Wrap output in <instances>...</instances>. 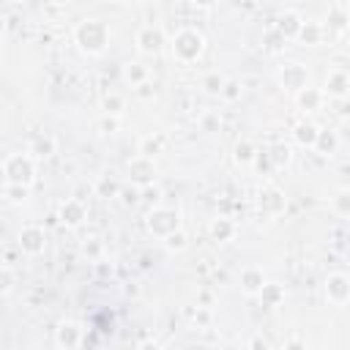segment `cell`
<instances>
[{"label": "cell", "mask_w": 350, "mask_h": 350, "mask_svg": "<svg viewBox=\"0 0 350 350\" xmlns=\"http://www.w3.org/2000/svg\"><path fill=\"white\" fill-rule=\"evenodd\" d=\"M74 41L85 55H101L109 46V27L101 19H82L74 27Z\"/></svg>", "instance_id": "cell-1"}, {"label": "cell", "mask_w": 350, "mask_h": 350, "mask_svg": "<svg viewBox=\"0 0 350 350\" xmlns=\"http://www.w3.org/2000/svg\"><path fill=\"white\" fill-rule=\"evenodd\" d=\"M170 49H172V57L178 63H194V60H200V55L205 49V36L194 27H180L172 36Z\"/></svg>", "instance_id": "cell-2"}, {"label": "cell", "mask_w": 350, "mask_h": 350, "mask_svg": "<svg viewBox=\"0 0 350 350\" xmlns=\"http://www.w3.org/2000/svg\"><path fill=\"white\" fill-rule=\"evenodd\" d=\"M3 175H5V183L33 186V180H36V159L27 150L25 153H11L3 161Z\"/></svg>", "instance_id": "cell-3"}, {"label": "cell", "mask_w": 350, "mask_h": 350, "mask_svg": "<svg viewBox=\"0 0 350 350\" xmlns=\"http://www.w3.org/2000/svg\"><path fill=\"white\" fill-rule=\"evenodd\" d=\"M145 227L150 235L156 238H164L170 235L172 230L180 227V213L175 208H164V205H153L148 213H145Z\"/></svg>", "instance_id": "cell-4"}, {"label": "cell", "mask_w": 350, "mask_h": 350, "mask_svg": "<svg viewBox=\"0 0 350 350\" xmlns=\"http://www.w3.org/2000/svg\"><path fill=\"white\" fill-rule=\"evenodd\" d=\"M126 172H129V183L137 186V189L156 183V161L148 159V156H139V153H137L134 159H129Z\"/></svg>", "instance_id": "cell-5"}, {"label": "cell", "mask_w": 350, "mask_h": 350, "mask_svg": "<svg viewBox=\"0 0 350 350\" xmlns=\"http://www.w3.org/2000/svg\"><path fill=\"white\" fill-rule=\"evenodd\" d=\"M16 243H19L22 254H27V257H38V254L46 249V232H44V227H38V224H27V227L19 230Z\"/></svg>", "instance_id": "cell-6"}, {"label": "cell", "mask_w": 350, "mask_h": 350, "mask_svg": "<svg viewBox=\"0 0 350 350\" xmlns=\"http://www.w3.org/2000/svg\"><path fill=\"white\" fill-rule=\"evenodd\" d=\"M323 290H325V301H328V304L345 306V304L350 301V279H347V273H342V271L328 273Z\"/></svg>", "instance_id": "cell-7"}, {"label": "cell", "mask_w": 350, "mask_h": 350, "mask_svg": "<svg viewBox=\"0 0 350 350\" xmlns=\"http://www.w3.org/2000/svg\"><path fill=\"white\" fill-rule=\"evenodd\" d=\"M63 227H68V230H77L85 219H88V208H85V202L79 200V197H68V200H63L60 202V208H57V216H55Z\"/></svg>", "instance_id": "cell-8"}, {"label": "cell", "mask_w": 350, "mask_h": 350, "mask_svg": "<svg viewBox=\"0 0 350 350\" xmlns=\"http://www.w3.org/2000/svg\"><path fill=\"white\" fill-rule=\"evenodd\" d=\"M134 44H137V49H139L142 55H159V52L164 49V44H167V41H164V30L156 27V25H145V27L137 30Z\"/></svg>", "instance_id": "cell-9"}, {"label": "cell", "mask_w": 350, "mask_h": 350, "mask_svg": "<svg viewBox=\"0 0 350 350\" xmlns=\"http://www.w3.org/2000/svg\"><path fill=\"white\" fill-rule=\"evenodd\" d=\"M287 200H284V191L279 186H262L260 194H257V208L262 216H279L284 211Z\"/></svg>", "instance_id": "cell-10"}, {"label": "cell", "mask_w": 350, "mask_h": 350, "mask_svg": "<svg viewBox=\"0 0 350 350\" xmlns=\"http://www.w3.org/2000/svg\"><path fill=\"white\" fill-rule=\"evenodd\" d=\"M279 85H282L284 90H290V93H295V90H301L304 85H309V71H306V66H304V63H287V66H282V71H279Z\"/></svg>", "instance_id": "cell-11"}, {"label": "cell", "mask_w": 350, "mask_h": 350, "mask_svg": "<svg viewBox=\"0 0 350 350\" xmlns=\"http://www.w3.org/2000/svg\"><path fill=\"white\" fill-rule=\"evenodd\" d=\"M55 345L57 347H66V350H74L82 345V325L77 320H63L57 328H55Z\"/></svg>", "instance_id": "cell-12"}, {"label": "cell", "mask_w": 350, "mask_h": 350, "mask_svg": "<svg viewBox=\"0 0 350 350\" xmlns=\"http://www.w3.org/2000/svg\"><path fill=\"white\" fill-rule=\"evenodd\" d=\"M347 90H350V77L345 68H331L328 77H325V85H323V93L325 96H334V98H347Z\"/></svg>", "instance_id": "cell-13"}, {"label": "cell", "mask_w": 350, "mask_h": 350, "mask_svg": "<svg viewBox=\"0 0 350 350\" xmlns=\"http://www.w3.org/2000/svg\"><path fill=\"white\" fill-rule=\"evenodd\" d=\"M27 153H30L36 161H44V159H49V156H55V153H57V139H55L52 134L41 131V134H36V137L30 139Z\"/></svg>", "instance_id": "cell-14"}, {"label": "cell", "mask_w": 350, "mask_h": 350, "mask_svg": "<svg viewBox=\"0 0 350 350\" xmlns=\"http://www.w3.org/2000/svg\"><path fill=\"white\" fill-rule=\"evenodd\" d=\"M301 25H304V16H301L298 11H293V8H284V11L279 14V19L273 22V30H279L287 41H293V38L298 36Z\"/></svg>", "instance_id": "cell-15"}, {"label": "cell", "mask_w": 350, "mask_h": 350, "mask_svg": "<svg viewBox=\"0 0 350 350\" xmlns=\"http://www.w3.org/2000/svg\"><path fill=\"white\" fill-rule=\"evenodd\" d=\"M323 98H325V93H323L320 88H312V85H304L301 90H295V104H298V109H304V112L320 109Z\"/></svg>", "instance_id": "cell-16"}, {"label": "cell", "mask_w": 350, "mask_h": 350, "mask_svg": "<svg viewBox=\"0 0 350 350\" xmlns=\"http://www.w3.org/2000/svg\"><path fill=\"white\" fill-rule=\"evenodd\" d=\"M312 150H317L320 156H331L339 150V134L334 129H320L317 131V139L312 145Z\"/></svg>", "instance_id": "cell-17"}, {"label": "cell", "mask_w": 350, "mask_h": 350, "mask_svg": "<svg viewBox=\"0 0 350 350\" xmlns=\"http://www.w3.org/2000/svg\"><path fill=\"white\" fill-rule=\"evenodd\" d=\"M262 282H265L262 268H257V265H246V268L241 271V287H243L246 295H257V290L262 287Z\"/></svg>", "instance_id": "cell-18"}, {"label": "cell", "mask_w": 350, "mask_h": 350, "mask_svg": "<svg viewBox=\"0 0 350 350\" xmlns=\"http://www.w3.org/2000/svg\"><path fill=\"white\" fill-rule=\"evenodd\" d=\"M317 131H320V126H317L314 120H301V123H295V129H293V139H295L301 148H312L314 139H317Z\"/></svg>", "instance_id": "cell-19"}, {"label": "cell", "mask_w": 350, "mask_h": 350, "mask_svg": "<svg viewBox=\"0 0 350 350\" xmlns=\"http://www.w3.org/2000/svg\"><path fill=\"white\" fill-rule=\"evenodd\" d=\"M211 238L216 241V243H227V241H232L235 238V224H232V219H224V216H219V219H213L211 221Z\"/></svg>", "instance_id": "cell-20"}, {"label": "cell", "mask_w": 350, "mask_h": 350, "mask_svg": "<svg viewBox=\"0 0 350 350\" xmlns=\"http://www.w3.org/2000/svg\"><path fill=\"white\" fill-rule=\"evenodd\" d=\"M257 295H260V301L265 304V306H279L282 301H284V287L282 284H276V282H262V287L257 290Z\"/></svg>", "instance_id": "cell-21"}, {"label": "cell", "mask_w": 350, "mask_h": 350, "mask_svg": "<svg viewBox=\"0 0 350 350\" xmlns=\"http://www.w3.org/2000/svg\"><path fill=\"white\" fill-rule=\"evenodd\" d=\"M254 156H257V148L249 142V139H241L235 148H232V161L238 167H252L254 164Z\"/></svg>", "instance_id": "cell-22"}, {"label": "cell", "mask_w": 350, "mask_h": 350, "mask_svg": "<svg viewBox=\"0 0 350 350\" xmlns=\"http://www.w3.org/2000/svg\"><path fill=\"white\" fill-rule=\"evenodd\" d=\"M323 33H325V30H323L320 25H314V22H306V19H304V25H301V30H298V36H295V38H298L301 44H306V46H317V44L323 41Z\"/></svg>", "instance_id": "cell-23"}, {"label": "cell", "mask_w": 350, "mask_h": 350, "mask_svg": "<svg viewBox=\"0 0 350 350\" xmlns=\"http://www.w3.org/2000/svg\"><path fill=\"white\" fill-rule=\"evenodd\" d=\"M93 194L101 197V200H115L120 194V183L115 178H109V175H101L96 180V186H93Z\"/></svg>", "instance_id": "cell-24"}, {"label": "cell", "mask_w": 350, "mask_h": 350, "mask_svg": "<svg viewBox=\"0 0 350 350\" xmlns=\"http://www.w3.org/2000/svg\"><path fill=\"white\" fill-rule=\"evenodd\" d=\"M123 79L134 88V85H139V82L150 79V68H148L145 63H129V66L123 68Z\"/></svg>", "instance_id": "cell-25"}, {"label": "cell", "mask_w": 350, "mask_h": 350, "mask_svg": "<svg viewBox=\"0 0 350 350\" xmlns=\"http://www.w3.org/2000/svg\"><path fill=\"white\" fill-rule=\"evenodd\" d=\"M164 150V137L161 134H150V137H145L142 142H139V156H148V159H156L159 153Z\"/></svg>", "instance_id": "cell-26"}, {"label": "cell", "mask_w": 350, "mask_h": 350, "mask_svg": "<svg viewBox=\"0 0 350 350\" xmlns=\"http://www.w3.org/2000/svg\"><path fill=\"white\" fill-rule=\"evenodd\" d=\"M328 27H334L336 33H345V27H347V11H345L342 3H334L328 8Z\"/></svg>", "instance_id": "cell-27"}, {"label": "cell", "mask_w": 350, "mask_h": 350, "mask_svg": "<svg viewBox=\"0 0 350 350\" xmlns=\"http://www.w3.org/2000/svg\"><path fill=\"white\" fill-rule=\"evenodd\" d=\"M101 109H104V115H123V109H126V98H123L120 93H104V98H101Z\"/></svg>", "instance_id": "cell-28"}, {"label": "cell", "mask_w": 350, "mask_h": 350, "mask_svg": "<svg viewBox=\"0 0 350 350\" xmlns=\"http://www.w3.org/2000/svg\"><path fill=\"white\" fill-rule=\"evenodd\" d=\"M164 246H167V252H183L186 246H189V235H186V230L183 227H178V230H172L170 235H164Z\"/></svg>", "instance_id": "cell-29"}, {"label": "cell", "mask_w": 350, "mask_h": 350, "mask_svg": "<svg viewBox=\"0 0 350 350\" xmlns=\"http://www.w3.org/2000/svg\"><path fill=\"white\" fill-rule=\"evenodd\" d=\"M284 44H287V38H284L279 30L268 27V30L262 33V46H265L268 52H282V49H284Z\"/></svg>", "instance_id": "cell-30"}, {"label": "cell", "mask_w": 350, "mask_h": 350, "mask_svg": "<svg viewBox=\"0 0 350 350\" xmlns=\"http://www.w3.org/2000/svg\"><path fill=\"white\" fill-rule=\"evenodd\" d=\"M3 194H5L8 202H16L19 205V202H25L30 197V186H25V183H5Z\"/></svg>", "instance_id": "cell-31"}, {"label": "cell", "mask_w": 350, "mask_h": 350, "mask_svg": "<svg viewBox=\"0 0 350 350\" xmlns=\"http://www.w3.org/2000/svg\"><path fill=\"white\" fill-rule=\"evenodd\" d=\"M290 156H293V153H290V148H287V145H282V142H279V145H273V148L265 153L268 164H273V167H284V164L290 161Z\"/></svg>", "instance_id": "cell-32"}, {"label": "cell", "mask_w": 350, "mask_h": 350, "mask_svg": "<svg viewBox=\"0 0 350 350\" xmlns=\"http://www.w3.org/2000/svg\"><path fill=\"white\" fill-rule=\"evenodd\" d=\"M224 79H227V77H221L219 71H208V74L202 77V90H205L208 96H219V90H221Z\"/></svg>", "instance_id": "cell-33"}, {"label": "cell", "mask_w": 350, "mask_h": 350, "mask_svg": "<svg viewBox=\"0 0 350 350\" xmlns=\"http://www.w3.org/2000/svg\"><path fill=\"white\" fill-rule=\"evenodd\" d=\"M331 205H334V211H336L342 219H345V216H350V189H339V191L334 194Z\"/></svg>", "instance_id": "cell-34"}, {"label": "cell", "mask_w": 350, "mask_h": 350, "mask_svg": "<svg viewBox=\"0 0 350 350\" xmlns=\"http://www.w3.org/2000/svg\"><path fill=\"white\" fill-rule=\"evenodd\" d=\"M221 129V118H219V112H202L200 115V131H205V134H216Z\"/></svg>", "instance_id": "cell-35"}, {"label": "cell", "mask_w": 350, "mask_h": 350, "mask_svg": "<svg viewBox=\"0 0 350 350\" xmlns=\"http://www.w3.org/2000/svg\"><path fill=\"white\" fill-rule=\"evenodd\" d=\"M241 90H243V88H241V82H238V79H224V85H221V90H219V96H221L224 101H230V104H232V101H238V98H241Z\"/></svg>", "instance_id": "cell-36"}, {"label": "cell", "mask_w": 350, "mask_h": 350, "mask_svg": "<svg viewBox=\"0 0 350 350\" xmlns=\"http://www.w3.org/2000/svg\"><path fill=\"white\" fill-rule=\"evenodd\" d=\"M14 284H16V273H14V268L0 265V295L11 293V290H14Z\"/></svg>", "instance_id": "cell-37"}, {"label": "cell", "mask_w": 350, "mask_h": 350, "mask_svg": "<svg viewBox=\"0 0 350 350\" xmlns=\"http://www.w3.org/2000/svg\"><path fill=\"white\" fill-rule=\"evenodd\" d=\"M189 317H191V323H194L197 328H205V325L211 323V306H200V304H197V309H191Z\"/></svg>", "instance_id": "cell-38"}, {"label": "cell", "mask_w": 350, "mask_h": 350, "mask_svg": "<svg viewBox=\"0 0 350 350\" xmlns=\"http://www.w3.org/2000/svg\"><path fill=\"white\" fill-rule=\"evenodd\" d=\"M134 93H137V98H142V101H153V98H156V85H153L150 79H145V82L134 85Z\"/></svg>", "instance_id": "cell-39"}, {"label": "cell", "mask_w": 350, "mask_h": 350, "mask_svg": "<svg viewBox=\"0 0 350 350\" xmlns=\"http://www.w3.org/2000/svg\"><path fill=\"white\" fill-rule=\"evenodd\" d=\"M98 129H101L104 134H115V131L120 129V115H104L101 123H98Z\"/></svg>", "instance_id": "cell-40"}, {"label": "cell", "mask_w": 350, "mask_h": 350, "mask_svg": "<svg viewBox=\"0 0 350 350\" xmlns=\"http://www.w3.org/2000/svg\"><path fill=\"white\" fill-rule=\"evenodd\" d=\"M93 273H96V279H112L115 268H112V262H107V260H96V262H93Z\"/></svg>", "instance_id": "cell-41"}, {"label": "cell", "mask_w": 350, "mask_h": 350, "mask_svg": "<svg viewBox=\"0 0 350 350\" xmlns=\"http://www.w3.org/2000/svg\"><path fill=\"white\" fill-rule=\"evenodd\" d=\"M159 197H161V189H159L156 183L139 189V200H142V202H159Z\"/></svg>", "instance_id": "cell-42"}, {"label": "cell", "mask_w": 350, "mask_h": 350, "mask_svg": "<svg viewBox=\"0 0 350 350\" xmlns=\"http://www.w3.org/2000/svg\"><path fill=\"white\" fill-rule=\"evenodd\" d=\"M118 197L123 200V205H137V202H139V189H137V186H129V189L120 186V194H118Z\"/></svg>", "instance_id": "cell-43"}, {"label": "cell", "mask_w": 350, "mask_h": 350, "mask_svg": "<svg viewBox=\"0 0 350 350\" xmlns=\"http://www.w3.org/2000/svg\"><path fill=\"white\" fill-rule=\"evenodd\" d=\"M82 252H85L88 257H93V260H96V257L101 254V241H98V238H90V243H85V246H82Z\"/></svg>", "instance_id": "cell-44"}, {"label": "cell", "mask_w": 350, "mask_h": 350, "mask_svg": "<svg viewBox=\"0 0 350 350\" xmlns=\"http://www.w3.org/2000/svg\"><path fill=\"white\" fill-rule=\"evenodd\" d=\"M197 304H200V306H211V304H213V295H211L208 290H200V293H197Z\"/></svg>", "instance_id": "cell-45"}, {"label": "cell", "mask_w": 350, "mask_h": 350, "mask_svg": "<svg viewBox=\"0 0 350 350\" xmlns=\"http://www.w3.org/2000/svg\"><path fill=\"white\" fill-rule=\"evenodd\" d=\"M249 347H254V350H265L268 342H265L262 336H252V339H249Z\"/></svg>", "instance_id": "cell-46"}, {"label": "cell", "mask_w": 350, "mask_h": 350, "mask_svg": "<svg viewBox=\"0 0 350 350\" xmlns=\"http://www.w3.org/2000/svg\"><path fill=\"white\" fill-rule=\"evenodd\" d=\"M304 345H306V342H301V339H290V342H287V347H304Z\"/></svg>", "instance_id": "cell-47"}, {"label": "cell", "mask_w": 350, "mask_h": 350, "mask_svg": "<svg viewBox=\"0 0 350 350\" xmlns=\"http://www.w3.org/2000/svg\"><path fill=\"white\" fill-rule=\"evenodd\" d=\"M194 3H197V5H202V8H208V5H213L216 0H194Z\"/></svg>", "instance_id": "cell-48"}, {"label": "cell", "mask_w": 350, "mask_h": 350, "mask_svg": "<svg viewBox=\"0 0 350 350\" xmlns=\"http://www.w3.org/2000/svg\"><path fill=\"white\" fill-rule=\"evenodd\" d=\"M3 33H5V16L0 14V36H3Z\"/></svg>", "instance_id": "cell-49"}, {"label": "cell", "mask_w": 350, "mask_h": 350, "mask_svg": "<svg viewBox=\"0 0 350 350\" xmlns=\"http://www.w3.org/2000/svg\"><path fill=\"white\" fill-rule=\"evenodd\" d=\"M5 3H25V0H5Z\"/></svg>", "instance_id": "cell-50"}, {"label": "cell", "mask_w": 350, "mask_h": 350, "mask_svg": "<svg viewBox=\"0 0 350 350\" xmlns=\"http://www.w3.org/2000/svg\"><path fill=\"white\" fill-rule=\"evenodd\" d=\"M0 3H3V0H0Z\"/></svg>", "instance_id": "cell-51"}]
</instances>
